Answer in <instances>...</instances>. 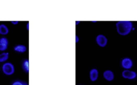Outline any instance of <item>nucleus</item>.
I'll return each mask as SVG.
<instances>
[{
	"mask_svg": "<svg viewBox=\"0 0 137 85\" xmlns=\"http://www.w3.org/2000/svg\"><path fill=\"white\" fill-rule=\"evenodd\" d=\"M116 27L118 34L126 36L130 33L133 25L130 21H119L116 24Z\"/></svg>",
	"mask_w": 137,
	"mask_h": 85,
	"instance_id": "nucleus-1",
	"label": "nucleus"
},
{
	"mask_svg": "<svg viewBox=\"0 0 137 85\" xmlns=\"http://www.w3.org/2000/svg\"><path fill=\"white\" fill-rule=\"evenodd\" d=\"M2 69L3 74L8 76L12 75L15 71L14 66L11 62H6V63L3 64L2 65Z\"/></svg>",
	"mask_w": 137,
	"mask_h": 85,
	"instance_id": "nucleus-2",
	"label": "nucleus"
},
{
	"mask_svg": "<svg viewBox=\"0 0 137 85\" xmlns=\"http://www.w3.org/2000/svg\"><path fill=\"white\" fill-rule=\"evenodd\" d=\"M122 76L125 79L133 80L137 76V74L134 71H131L130 70H124L122 73Z\"/></svg>",
	"mask_w": 137,
	"mask_h": 85,
	"instance_id": "nucleus-3",
	"label": "nucleus"
},
{
	"mask_svg": "<svg viewBox=\"0 0 137 85\" xmlns=\"http://www.w3.org/2000/svg\"><path fill=\"white\" fill-rule=\"evenodd\" d=\"M96 42L98 46L100 47H105L108 44V39L104 35L99 34L96 38Z\"/></svg>",
	"mask_w": 137,
	"mask_h": 85,
	"instance_id": "nucleus-4",
	"label": "nucleus"
},
{
	"mask_svg": "<svg viewBox=\"0 0 137 85\" xmlns=\"http://www.w3.org/2000/svg\"><path fill=\"white\" fill-rule=\"evenodd\" d=\"M121 66L124 70H130L133 66V62L130 58H124L121 61Z\"/></svg>",
	"mask_w": 137,
	"mask_h": 85,
	"instance_id": "nucleus-5",
	"label": "nucleus"
},
{
	"mask_svg": "<svg viewBox=\"0 0 137 85\" xmlns=\"http://www.w3.org/2000/svg\"><path fill=\"white\" fill-rule=\"evenodd\" d=\"M103 77L107 81L110 82V81H112L114 79V74L112 70H105L103 73Z\"/></svg>",
	"mask_w": 137,
	"mask_h": 85,
	"instance_id": "nucleus-6",
	"label": "nucleus"
},
{
	"mask_svg": "<svg viewBox=\"0 0 137 85\" xmlns=\"http://www.w3.org/2000/svg\"><path fill=\"white\" fill-rule=\"evenodd\" d=\"M98 78V70L96 68H92L90 72V79L91 81L95 82Z\"/></svg>",
	"mask_w": 137,
	"mask_h": 85,
	"instance_id": "nucleus-7",
	"label": "nucleus"
},
{
	"mask_svg": "<svg viewBox=\"0 0 137 85\" xmlns=\"http://www.w3.org/2000/svg\"><path fill=\"white\" fill-rule=\"evenodd\" d=\"M14 50L15 52H18V53H24V52H25L26 51L27 48L24 45L20 44V45H17V46H15L14 48Z\"/></svg>",
	"mask_w": 137,
	"mask_h": 85,
	"instance_id": "nucleus-8",
	"label": "nucleus"
},
{
	"mask_svg": "<svg viewBox=\"0 0 137 85\" xmlns=\"http://www.w3.org/2000/svg\"><path fill=\"white\" fill-rule=\"evenodd\" d=\"M22 68L26 73H29V60L28 59L23 60L22 63Z\"/></svg>",
	"mask_w": 137,
	"mask_h": 85,
	"instance_id": "nucleus-9",
	"label": "nucleus"
},
{
	"mask_svg": "<svg viewBox=\"0 0 137 85\" xmlns=\"http://www.w3.org/2000/svg\"><path fill=\"white\" fill-rule=\"evenodd\" d=\"M9 32L8 27L4 24H1L0 25V34L2 35H6Z\"/></svg>",
	"mask_w": 137,
	"mask_h": 85,
	"instance_id": "nucleus-10",
	"label": "nucleus"
},
{
	"mask_svg": "<svg viewBox=\"0 0 137 85\" xmlns=\"http://www.w3.org/2000/svg\"><path fill=\"white\" fill-rule=\"evenodd\" d=\"M9 58V53L8 52H3L0 54V62H4L7 61Z\"/></svg>",
	"mask_w": 137,
	"mask_h": 85,
	"instance_id": "nucleus-11",
	"label": "nucleus"
},
{
	"mask_svg": "<svg viewBox=\"0 0 137 85\" xmlns=\"http://www.w3.org/2000/svg\"><path fill=\"white\" fill-rule=\"evenodd\" d=\"M0 43L3 45L8 46V40L6 38H0Z\"/></svg>",
	"mask_w": 137,
	"mask_h": 85,
	"instance_id": "nucleus-12",
	"label": "nucleus"
},
{
	"mask_svg": "<svg viewBox=\"0 0 137 85\" xmlns=\"http://www.w3.org/2000/svg\"><path fill=\"white\" fill-rule=\"evenodd\" d=\"M7 48H8V46L3 45L0 43V51H5L6 50Z\"/></svg>",
	"mask_w": 137,
	"mask_h": 85,
	"instance_id": "nucleus-13",
	"label": "nucleus"
},
{
	"mask_svg": "<svg viewBox=\"0 0 137 85\" xmlns=\"http://www.w3.org/2000/svg\"><path fill=\"white\" fill-rule=\"evenodd\" d=\"M23 82H24L20 81V80H16L14 82H13L11 85H23Z\"/></svg>",
	"mask_w": 137,
	"mask_h": 85,
	"instance_id": "nucleus-14",
	"label": "nucleus"
},
{
	"mask_svg": "<svg viewBox=\"0 0 137 85\" xmlns=\"http://www.w3.org/2000/svg\"><path fill=\"white\" fill-rule=\"evenodd\" d=\"M11 23L12 24H14V25H17V24L19 23V22H18V21H11Z\"/></svg>",
	"mask_w": 137,
	"mask_h": 85,
	"instance_id": "nucleus-15",
	"label": "nucleus"
},
{
	"mask_svg": "<svg viewBox=\"0 0 137 85\" xmlns=\"http://www.w3.org/2000/svg\"><path fill=\"white\" fill-rule=\"evenodd\" d=\"M79 41V38L77 36H75V43H77Z\"/></svg>",
	"mask_w": 137,
	"mask_h": 85,
	"instance_id": "nucleus-16",
	"label": "nucleus"
},
{
	"mask_svg": "<svg viewBox=\"0 0 137 85\" xmlns=\"http://www.w3.org/2000/svg\"><path fill=\"white\" fill-rule=\"evenodd\" d=\"M26 30H29V22H27L26 24Z\"/></svg>",
	"mask_w": 137,
	"mask_h": 85,
	"instance_id": "nucleus-17",
	"label": "nucleus"
},
{
	"mask_svg": "<svg viewBox=\"0 0 137 85\" xmlns=\"http://www.w3.org/2000/svg\"><path fill=\"white\" fill-rule=\"evenodd\" d=\"M79 23H80V21H76V22H75V25H78V24H79Z\"/></svg>",
	"mask_w": 137,
	"mask_h": 85,
	"instance_id": "nucleus-18",
	"label": "nucleus"
},
{
	"mask_svg": "<svg viewBox=\"0 0 137 85\" xmlns=\"http://www.w3.org/2000/svg\"><path fill=\"white\" fill-rule=\"evenodd\" d=\"M23 85H28V84H27L26 83V82H23Z\"/></svg>",
	"mask_w": 137,
	"mask_h": 85,
	"instance_id": "nucleus-19",
	"label": "nucleus"
},
{
	"mask_svg": "<svg viewBox=\"0 0 137 85\" xmlns=\"http://www.w3.org/2000/svg\"><path fill=\"white\" fill-rule=\"evenodd\" d=\"M93 22V23H96L97 21H92V22Z\"/></svg>",
	"mask_w": 137,
	"mask_h": 85,
	"instance_id": "nucleus-20",
	"label": "nucleus"
},
{
	"mask_svg": "<svg viewBox=\"0 0 137 85\" xmlns=\"http://www.w3.org/2000/svg\"><path fill=\"white\" fill-rule=\"evenodd\" d=\"M79 85H81V84H79Z\"/></svg>",
	"mask_w": 137,
	"mask_h": 85,
	"instance_id": "nucleus-21",
	"label": "nucleus"
}]
</instances>
